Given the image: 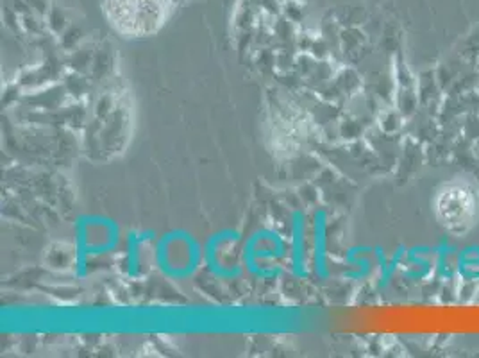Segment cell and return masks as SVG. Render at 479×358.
<instances>
[{
  "mask_svg": "<svg viewBox=\"0 0 479 358\" xmlns=\"http://www.w3.org/2000/svg\"><path fill=\"white\" fill-rule=\"evenodd\" d=\"M106 13L115 29L129 36L154 33L165 20L161 0H107Z\"/></svg>",
  "mask_w": 479,
  "mask_h": 358,
  "instance_id": "1",
  "label": "cell"
}]
</instances>
